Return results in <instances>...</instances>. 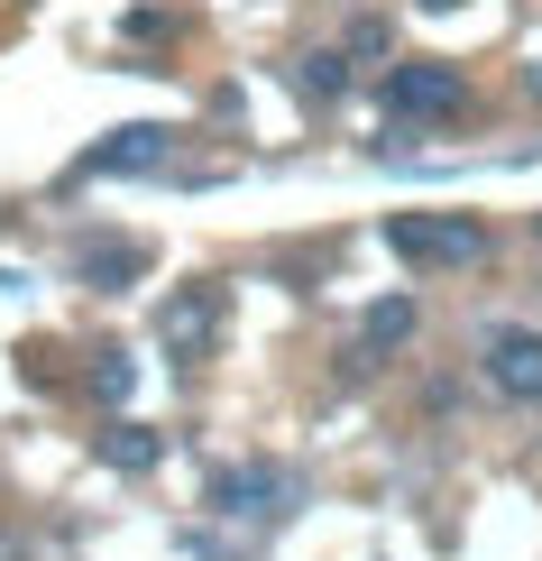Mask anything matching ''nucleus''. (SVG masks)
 <instances>
[{
    "label": "nucleus",
    "instance_id": "obj_1",
    "mask_svg": "<svg viewBox=\"0 0 542 561\" xmlns=\"http://www.w3.org/2000/svg\"><path fill=\"white\" fill-rule=\"evenodd\" d=\"M387 249L405 267H478L487 259V230L469 213H395L387 221Z\"/></svg>",
    "mask_w": 542,
    "mask_h": 561
},
{
    "label": "nucleus",
    "instance_id": "obj_2",
    "mask_svg": "<svg viewBox=\"0 0 542 561\" xmlns=\"http://www.w3.org/2000/svg\"><path fill=\"white\" fill-rule=\"evenodd\" d=\"M295 497H303V479L286 460H240V470L211 479V506H221V516H249V525H276Z\"/></svg>",
    "mask_w": 542,
    "mask_h": 561
},
{
    "label": "nucleus",
    "instance_id": "obj_3",
    "mask_svg": "<svg viewBox=\"0 0 542 561\" xmlns=\"http://www.w3.org/2000/svg\"><path fill=\"white\" fill-rule=\"evenodd\" d=\"M460 102H469V83H460V65H441V56H414V65H387V111H395V121H451Z\"/></svg>",
    "mask_w": 542,
    "mask_h": 561
},
{
    "label": "nucleus",
    "instance_id": "obj_4",
    "mask_svg": "<svg viewBox=\"0 0 542 561\" xmlns=\"http://www.w3.org/2000/svg\"><path fill=\"white\" fill-rule=\"evenodd\" d=\"M166 157H175V129L129 121V129H111L102 148H83V157H74V184H92V175H157Z\"/></svg>",
    "mask_w": 542,
    "mask_h": 561
},
{
    "label": "nucleus",
    "instance_id": "obj_5",
    "mask_svg": "<svg viewBox=\"0 0 542 561\" xmlns=\"http://www.w3.org/2000/svg\"><path fill=\"white\" fill-rule=\"evenodd\" d=\"M487 387L515 396V405H542V332H524V322H506V332H487Z\"/></svg>",
    "mask_w": 542,
    "mask_h": 561
},
{
    "label": "nucleus",
    "instance_id": "obj_6",
    "mask_svg": "<svg viewBox=\"0 0 542 561\" xmlns=\"http://www.w3.org/2000/svg\"><path fill=\"white\" fill-rule=\"evenodd\" d=\"M211 332H221V295L211 286H175L157 304V341H166V359H203Z\"/></svg>",
    "mask_w": 542,
    "mask_h": 561
},
{
    "label": "nucleus",
    "instance_id": "obj_7",
    "mask_svg": "<svg viewBox=\"0 0 542 561\" xmlns=\"http://www.w3.org/2000/svg\"><path fill=\"white\" fill-rule=\"evenodd\" d=\"M74 276H83L92 295H120V286H138V276H148V249H138V240H102V249H92V240H83Z\"/></svg>",
    "mask_w": 542,
    "mask_h": 561
},
{
    "label": "nucleus",
    "instance_id": "obj_8",
    "mask_svg": "<svg viewBox=\"0 0 542 561\" xmlns=\"http://www.w3.org/2000/svg\"><path fill=\"white\" fill-rule=\"evenodd\" d=\"M92 451H102L111 470H129V479H138V470H157V460H166V442H157V433H138V424H111L102 442H92Z\"/></svg>",
    "mask_w": 542,
    "mask_h": 561
},
{
    "label": "nucleus",
    "instance_id": "obj_9",
    "mask_svg": "<svg viewBox=\"0 0 542 561\" xmlns=\"http://www.w3.org/2000/svg\"><path fill=\"white\" fill-rule=\"evenodd\" d=\"M341 83H349V56H332V46L295 56V92H303V102H341Z\"/></svg>",
    "mask_w": 542,
    "mask_h": 561
},
{
    "label": "nucleus",
    "instance_id": "obj_10",
    "mask_svg": "<svg viewBox=\"0 0 542 561\" xmlns=\"http://www.w3.org/2000/svg\"><path fill=\"white\" fill-rule=\"evenodd\" d=\"M414 332V295H387V304H368V322H359V341L368 350H395Z\"/></svg>",
    "mask_w": 542,
    "mask_h": 561
},
{
    "label": "nucleus",
    "instance_id": "obj_11",
    "mask_svg": "<svg viewBox=\"0 0 542 561\" xmlns=\"http://www.w3.org/2000/svg\"><path fill=\"white\" fill-rule=\"evenodd\" d=\"M129 387H138V368L120 359V350H102V368H92V396H102V405H129Z\"/></svg>",
    "mask_w": 542,
    "mask_h": 561
},
{
    "label": "nucleus",
    "instance_id": "obj_12",
    "mask_svg": "<svg viewBox=\"0 0 542 561\" xmlns=\"http://www.w3.org/2000/svg\"><path fill=\"white\" fill-rule=\"evenodd\" d=\"M524 92H542V65H524Z\"/></svg>",
    "mask_w": 542,
    "mask_h": 561
},
{
    "label": "nucleus",
    "instance_id": "obj_13",
    "mask_svg": "<svg viewBox=\"0 0 542 561\" xmlns=\"http://www.w3.org/2000/svg\"><path fill=\"white\" fill-rule=\"evenodd\" d=\"M423 10H451V0H423Z\"/></svg>",
    "mask_w": 542,
    "mask_h": 561
}]
</instances>
